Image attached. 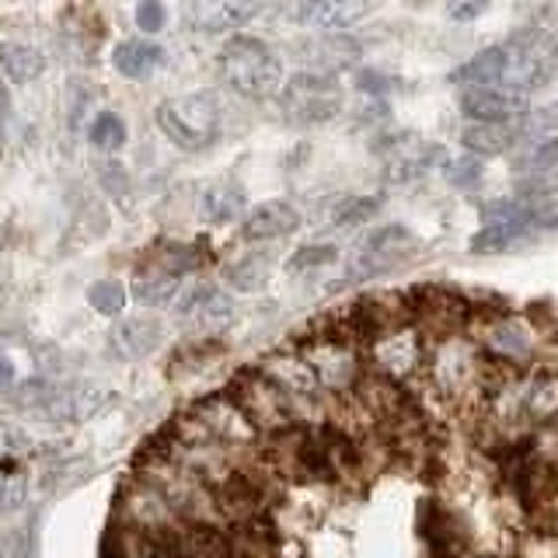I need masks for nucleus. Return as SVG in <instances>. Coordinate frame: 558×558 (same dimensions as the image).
Masks as SVG:
<instances>
[{
    "label": "nucleus",
    "instance_id": "obj_20",
    "mask_svg": "<svg viewBox=\"0 0 558 558\" xmlns=\"http://www.w3.org/2000/svg\"><path fill=\"white\" fill-rule=\"evenodd\" d=\"M199 17V28L206 32H223V28H241L248 25L255 14H262L258 4H203L192 11Z\"/></svg>",
    "mask_w": 558,
    "mask_h": 558
},
{
    "label": "nucleus",
    "instance_id": "obj_18",
    "mask_svg": "<svg viewBox=\"0 0 558 558\" xmlns=\"http://www.w3.org/2000/svg\"><path fill=\"white\" fill-rule=\"evenodd\" d=\"M513 140H517L513 122H464V130H461V144L478 157L510 150Z\"/></svg>",
    "mask_w": 558,
    "mask_h": 558
},
{
    "label": "nucleus",
    "instance_id": "obj_4",
    "mask_svg": "<svg viewBox=\"0 0 558 558\" xmlns=\"http://www.w3.org/2000/svg\"><path fill=\"white\" fill-rule=\"evenodd\" d=\"M279 109L296 126H318L342 112V87L336 77L314 74V70H296L293 77L279 87Z\"/></svg>",
    "mask_w": 558,
    "mask_h": 558
},
{
    "label": "nucleus",
    "instance_id": "obj_5",
    "mask_svg": "<svg viewBox=\"0 0 558 558\" xmlns=\"http://www.w3.org/2000/svg\"><path fill=\"white\" fill-rule=\"evenodd\" d=\"M189 269H196V258L189 255L185 244L154 252L147 262H140V269L133 272L130 293L147 307H171L174 301H179L182 287H185V272Z\"/></svg>",
    "mask_w": 558,
    "mask_h": 558
},
{
    "label": "nucleus",
    "instance_id": "obj_32",
    "mask_svg": "<svg viewBox=\"0 0 558 558\" xmlns=\"http://www.w3.org/2000/svg\"><path fill=\"white\" fill-rule=\"evenodd\" d=\"M485 11V4H453L447 14L453 17V22H471V17H478Z\"/></svg>",
    "mask_w": 558,
    "mask_h": 558
},
{
    "label": "nucleus",
    "instance_id": "obj_30",
    "mask_svg": "<svg viewBox=\"0 0 558 558\" xmlns=\"http://www.w3.org/2000/svg\"><path fill=\"white\" fill-rule=\"evenodd\" d=\"M444 174L450 185H471L482 174V165H478V157H458V161H450L444 168Z\"/></svg>",
    "mask_w": 558,
    "mask_h": 558
},
{
    "label": "nucleus",
    "instance_id": "obj_6",
    "mask_svg": "<svg viewBox=\"0 0 558 558\" xmlns=\"http://www.w3.org/2000/svg\"><path fill=\"white\" fill-rule=\"evenodd\" d=\"M171 307H174V318L189 325L192 331H199V336H220V331L238 318L234 296L209 283H185L179 301Z\"/></svg>",
    "mask_w": 558,
    "mask_h": 558
},
{
    "label": "nucleus",
    "instance_id": "obj_8",
    "mask_svg": "<svg viewBox=\"0 0 558 558\" xmlns=\"http://www.w3.org/2000/svg\"><path fill=\"white\" fill-rule=\"evenodd\" d=\"M371 360L377 366V374L388 380L412 377L418 366L426 363V342L415 328L391 325L388 331H380V336L371 342Z\"/></svg>",
    "mask_w": 558,
    "mask_h": 558
},
{
    "label": "nucleus",
    "instance_id": "obj_3",
    "mask_svg": "<svg viewBox=\"0 0 558 558\" xmlns=\"http://www.w3.org/2000/svg\"><path fill=\"white\" fill-rule=\"evenodd\" d=\"M426 377L444 398H461L482 388L485 380V366L488 360L478 353V345L464 339V336H440L426 353Z\"/></svg>",
    "mask_w": 558,
    "mask_h": 558
},
{
    "label": "nucleus",
    "instance_id": "obj_1",
    "mask_svg": "<svg viewBox=\"0 0 558 558\" xmlns=\"http://www.w3.org/2000/svg\"><path fill=\"white\" fill-rule=\"evenodd\" d=\"M217 77L227 92H234L248 101H269L279 95L287 74L283 60L276 57L269 43L255 35H231L217 57Z\"/></svg>",
    "mask_w": 558,
    "mask_h": 558
},
{
    "label": "nucleus",
    "instance_id": "obj_7",
    "mask_svg": "<svg viewBox=\"0 0 558 558\" xmlns=\"http://www.w3.org/2000/svg\"><path fill=\"white\" fill-rule=\"evenodd\" d=\"M301 356L311 366V374L318 377L322 391H353V384L360 377L353 342H345L339 336H322V339H314Z\"/></svg>",
    "mask_w": 558,
    "mask_h": 558
},
{
    "label": "nucleus",
    "instance_id": "obj_34",
    "mask_svg": "<svg viewBox=\"0 0 558 558\" xmlns=\"http://www.w3.org/2000/svg\"><path fill=\"white\" fill-rule=\"evenodd\" d=\"M8 112H11V98H8V87L0 84V126H4V119H8Z\"/></svg>",
    "mask_w": 558,
    "mask_h": 558
},
{
    "label": "nucleus",
    "instance_id": "obj_28",
    "mask_svg": "<svg viewBox=\"0 0 558 558\" xmlns=\"http://www.w3.org/2000/svg\"><path fill=\"white\" fill-rule=\"evenodd\" d=\"M98 182H101V189L109 192L116 203H126V196H130V174H126V168H122L119 161H105L101 171H98Z\"/></svg>",
    "mask_w": 558,
    "mask_h": 558
},
{
    "label": "nucleus",
    "instance_id": "obj_15",
    "mask_svg": "<svg viewBox=\"0 0 558 558\" xmlns=\"http://www.w3.org/2000/svg\"><path fill=\"white\" fill-rule=\"evenodd\" d=\"M196 209H199V220L209 223V227H220V223H234L244 209V189L234 182V179H214L206 182L199 199H196Z\"/></svg>",
    "mask_w": 558,
    "mask_h": 558
},
{
    "label": "nucleus",
    "instance_id": "obj_17",
    "mask_svg": "<svg viewBox=\"0 0 558 558\" xmlns=\"http://www.w3.org/2000/svg\"><path fill=\"white\" fill-rule=\"evenodd\" d=\"M0 74L11 84H32L46 74V57L43 49H35L28 43H4L0 46Z\"/></svg>",
    "mask_w": 558,
    "mask_h": 558
},
{
    "label": "nucleus",
    "instance_id": "obj_22",
    "mask_svg": "<svg viewBox=\"0 0 558 558\" xmlns=\"http://www.w3.org/2000/svg\"><path fill=\"white\" fill-rule=\"evenodd\" d=\"M523 238H527V223H488L482 234L471 238V252H506L513 248V244H520Z\"/></svg>",
    "mask_w": 558,
    "mask_h": 558
},
{
    "label": "nucleus",
    "instance_id": "obj_11",
    "mask_svg": "<svg viewBox=\"0 0 558 558\" xmlns=\"http://www.w3.org/2000/svg\"><path fill=\"white\" fill-rule=\"evenodd\" d=\"M461 109L468 122H513L523 109V95L506 92L499 84H468L461 92Z\"/></svg>",
    "mask_w": 558,
    "mask_h": 558
},
{
    "label": "nucleus",
    "instance_id": "obj_19",
    "mask_svg": "<svg viewBox=\"0 0 558 558\" xmlns=\"http://www.w3.org/2000/svg\"><path fill=\"white\" fill-rule=\"evenodd\" d=\"M488 345H493L506 363H513L520 356H531V349H534V328H527V325L517 322V318H506V322L488 328Z\"/></svg>",
    "mask_w": 558,
    "mask_h": 558
},
{
    "label": "nucleus",
    "instance_id": "obj_24",
    "mask_svg": "<svg viewBox=\"0 0 558 558\" xmlns=\"http://www.w3.org/2000/svg\"><path fill=\"white\" fill-rule=\"evenodd\" d=\"M223 279H227V287H231V290L258 293L262 287H266L269 272H266V262H262V258H244V262H234V266L223 272Z\"/></svg>",
    "mask_w": 558,
    "mask_h": 558
},
{
    "label": "nucleus",
    "instance_id": "obj_23",
    "mask_svg": "<svg viewBox=\"0 0 558 558\" xmlns=\"http://www.w3.org/2000/svg\"><path fill=\"white\" fill-rule=\"evenodd\" d=\"M126 287L119 283V279H98V283L87 290V304H92L98 314L105 318H122V311H126Z\"/></svg>",
    "mask_w": 558,
    "mask_h": 558
},
{
    "label": "nucleus",
    "instance_id": "obj_31",
    "mask_svg": "<svg viewBox=\"0 0 558 558\" xmlns=\"http://www.w3.org/2000/svg\"><path fill=\"white\" fill-rule=\"evenodd\" d=\"M22 444H25L22 433H17L14 426H8V423H0V458H8V453H17V450H22Z\"/></svg>",
    "mask_w": 558,
    "mask_h": 558
},
{
    "label": "nucleus",
    "instance_id": "obj_2",
    "mask_svg": "<svg viewBox=\"0 0 558 558\" xmlns=\"http://www.w3.org/2000/svg\"><path fill=\"white\" fill-rule=\"evenodd\" d=\"M154 122L165 133V140H171V147H179L185 154H206L220 140L223 105L214 92L174 95L157 105Z\"/></svg>",
    "mask_w": 558,
    "mask_h": 558
},
{
    "label": "nucleus",
    "instance_id": "obj_35",
    "mask_svg": "<svg viewBox=\"0 0 558 558\" xmlns=\"http://www.w3.org/2000/svg\"><path fill=\"white\" fill-rule=\"evenodd\" d=\"M4 296H8V283H4V276H0V304H4Z\"/></svg>",
    "mask_w": 558,
    "mask_h": 558
},
{
    "label": "nucleus",
    "instance_id": "obj_9",
    "mask_svg": "<svg viewBox=\"0 0 558 558\" xmlns=\"http://www.w3.org/2000/svg\"><path fill=\"white\" fill-rule=\"evenodd\" d=\"M165 342V322L154 314H130L119 318L109 336H105V353L116 363H140L150 353H157V345Z\"/></svg>",
    "mask_w": 558,
    "mask_h": 558
},
{
    "label": "nucleus",
    "instance_id": "obj_16",
    "mask_svg": "<svg viewBox=\"0 0 558 558\" xmlns=\"http://www.w3.org/2000/svg\"><path fill=\"white\" fill-rule=\"evenodd\" d=\"M161 63H165V49L157 46V43H150V39H122L112 49L116 74L126 77V81H144Z\"/></svg>",
    "mask_w": 558,
    "mask_h": 558
},
{
    "label": "nucleus",
    "instance_id": "obj_27",
    "mask_svg": "<svg viewBox=\"0 0 558 558\" xmlns=\"http://www.w3.org/2000/svg\"><path fill=\"white\" fill-rule=\"evenodd\" d=\"M331 262H339V248L336 244H304V248H296L287 262L290 272H307V269H322V266H331Z\"/></svg>",
    "mask_w": 558,
    "mask_h": 558
},
{
    "label": "nucleus",
    "instance_id": "obj_21",
    "mask_svg": "<svg viewBox=\"0 0 558 558\" xmlns=\"http://www.w3.org/2000/svg\"><path fill=\"white\" fill-rule=\"evenodd\" d=\"M87 140H92L95 150H101V154H119L126 147L130 133H126V122H122L116 112H98L92 130H87Z\"/></svg>",
    "mask_w": 558,
    "mask_h": 558
},
{
    "label": "nucleus",
    "instance_id": "obj_25",
    "mask_svg": "<svg viewBox=\"0 0 558 558\" xmlns=\"http://www.w3.org/2000/svg\"><path fill=\"white\" fill-rule=\"evenodd\" d=\"M380 209L377 196H349L331 209V227H360Z\"/></svg>",
    "mask_w": 558,
    "mask_h": 558
},
{
    "label": "nucleus",
    "instance_id": "obj_29",
    "mask_svg": "<svg viewBox=\"0 0 558 558\" xmlns=\"http://www.w3.org/2000/svg\"><path fill=\"white\" fill-rule=\"evenodd\" d=\"M133 17H136V28H140V32H144V35H154V32H161V28H165L168 11H165V4H157V0H144V4H136Z\"/></svg>",
    "mask_w": 558,
    "mask_h": 558
},
{
    "label": "nucleus",
    "instance_id": "obj_14",
    "mask_svg": "<svg viewBox=\"0 0 558 558\" xmlns=\"http://www.w3.org/2000/svg\"><path fill=\"white\" fill-rule=\"evenodd\" d=\"M366 11H371L366 4H345V0H311V4L287 8V17L293 25H304L314 32H339L353 25Z\"/></svg>",
    "mask_w": 558,
    "mask_h": 558
},
{
    "label": "nucleus",
    "instance_id": "obj_10",
    "mask_svg": "<svg viewBox=\"0 0 558 558\" xmlns=\"http://www.w3.org/2000/svg\"><path fill=\"white\" fill-rule=\"evenodd\" d=\"M409 244H412V234L401 223L380 227V231H374L360 244L353 266H349V276L371 279V276H384V272H391L398 266H405V262L412 258Z\"/></svg>",
    "mask_w": 558,
    "mask_h": 558
},
{
    "label": "nucleus",
    "instance_id": "obj_26",
    "mask_svg": "<svg viewBox=\"0 0 558 558\" xmlns=\"http://www.w3.org/2000/svg\"><path fill=\"white\" fill-rule=\"evenodd\" d=\"M517 168L520 171H551V168H558V136L531 140V144L520 150Z\"/></svg>",
    "mask_w": 558,
    "mask_h": 558
},
{
    "label": "nucleus",
    "instance_id": "obj_13",
    "mask_svg": "<svg viewBox=\"0 0 558 558\" xmlns=\"http://www.w3.org/2000/svg\"><path fill=\"white\" fill-rule=\"evenodd\" d=\"M296 49L304 52V70H314V74H328L331 70H342V66H353L356 57H360V46L349 39L342 32H318L314 39H304L296 43Z\"/></svg>",
    "mask_w": 558,
    "mask_h": 558
},
{
    "label": "nucleus",
    "instance_id": "obj_33",
    "mask_svg": "<svg viewBox=\"0 0 558 558\" xmlns=\"http://www.w3.org/2000/svg\"><path fill=\"white\" fill-rule=\"evenodd\" d=\"M11 384H14V363L4 349H0V388H11Z\"/></svg>",
    "mask_w": 558,
    "mask_h": 558
},
{
    "label": "nucleus",
    "instance_id": "obj_12",
    "mask_svg": "<svg viewBox=\"0 0 558 558\" xmlns=\"http://www.w3.org/2000/svg\"><path fill=\"white\" fill-rule=\"evenodd\" d=\"M296 227H301V214H296V206H290L287 199H266V203H258L252 206L248 214H244L241 220V238L244 241H279V238H287L293 234Z\"/></svg>",
    "mask_w": 558,
    "mask_h": 558
}]
</instances>
